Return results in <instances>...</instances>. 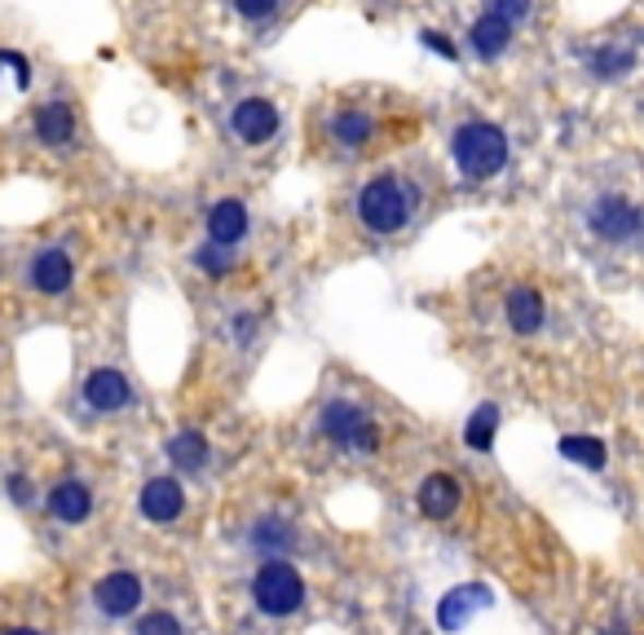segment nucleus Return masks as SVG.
Wrapping results in <instances>:
<instances>
[{
	"instance_id": "obj_1",
	"label": "nucleus",
	"mask_w": 644,
	"mask_h": 635,
	"mask_svg": "<svg viewBox=\"0 0 644 635\" xmlns=\"http://www.w3.org/2000/svg\"><path fill=\"white\" fill-rule=\"evenodd\" d=\"M415 212H419V190L406 172H375L354 194V217L375 239L402 235L415 221Z\"/></svg>"
},
{
	"instance_id": "obj_2",
	"label": "nucleus",
	"mask_w": 644,
	"mask_h": 635,
	"mask_svg": "<svg viewBox=\"0 0 644 635\" xmlns=\"http://www.w3.org/2000/svg\"><path fill=\"white\" fill-rule=\"evenodd\" d=\"M508 133L490 120H464L455 133H451V159L460 168L464 181H490L508 168Z\"/></svg>"
},
{
	"instance_id": "obj_3",
	"label": "nucleus",
	"mask_w": 644,
	"mask_h": 635,
	"mask_svg": "<svg viewBox=\"0 0 644 635\" xmlns=\"http://www.w3.org/2000/svg\"><path fill=\"white\" fill-rule=\"evenodd\" d=\"M318 429H322V438H327L336 451H345V455H371L380 446L375 419L358 402H349V397H336V402L322 406Z\"/></svg>"
},
{
	"instance_id": "obj_4",
	"label": "nucleus",
	"mask_w": 644,
	"mask_h": 635,
	"mask_svg": "<svg viewBox=\"0 0 644 635\" xmlns=\"http://www.w3.org/2000/svg\"><path fill=\"white\" fill-rule=\"evenodd\" d=\"M252 600H257L261 613H270V618H287V613H296V609L305 604V583H300V574H296L283 556H270V561L257 570Z\"/></svg>"
},
{
	"instance_id": "obj_5",
	"label": "nucleus",
	"mask_w": 644,
	"mask_h": 635,
	"mask_svg": "<svg viewBox=\"0 0 644 635\" xmlns=\"http://www.w3.org/2000/svg\"><path fill=\"white\" fill-rule=\"evenodd\" d=\"M226 129L239 146L257 151V146H270L283 129V111L270 101V97H239L230 106V116H226Z\"/></svg>"
},
{
	"instance_id": "obj_6",
	"label": "nucleus",
	"mask_w": 644,
	"mask_h": 635,
	"mask_svg": "<svg viewBox=\"0 0 644 635\" xmlns=\"http://www.w3.org/2000/svg\"><path fill=\"white\" fill-rule=\"evenodd\" d=\"M587 226H592V235L605 239V243H627V239L644 226V217H640V207H635L631 199H622V194H600V199L587 207Z\"/></svg>"
},
{
	"instance_id": "obj_7",
	"label": "nucleus",
	"mask_w": 644,
	"mask_h": 635,
	"mask_svg": "<svg viewBox=\"0 0 644 635\" xmlns=\"http://www.w3.org/2000/svg\"><path fill=\"white\" fill-rule=\"evenodd\" d=\"M133 402V384L124 371L116 367H97L88 380H84V406L97 410V415H116Z\"/></svg>"
},
{
	"instance_id": "obj_8",
	"label": "nucleus",
	"mask_w": 644,
	"mask_h": 635,
	"mask_svg": "<svg viewBox=\"0 0 644 635\" xmlns=\"http://www.w3.org/2000/svg\"><path fill=\"white\" fill-rule=\"evenodd\" d=\"M32 129H36V142H40V146H49V151H71V146H75V111H71V101L53 97V101L36 106Z\"/></svg>"
},
{
	"instance_id": "obj_9",
	"label": "nucleus",
	"mask_w": 644,
	"mask_h": 635,
	"mask_svg": "<svg viewBox=\"0 0 644 635\" xmlns=\"http://www.w3.org/2000/svg\"><path fill=\"white\" fill-rule=\"evenodd\" d=\"M27 283L40 291V296H62L71 283H75V265L62 248H40L27 265Z\"/></svg>"
},
{
	"instance_id": "obj_10",
	"label": "nucleus",
	"mask_w": 644,
	"mask_h": 635,
	"mask_svg": "<svg viewBox=\"0 0 644 635\" xmlns=\"http://www.w3.org/2000/svg\"><path fill=\"white\" fill-rule=\"evenodd\" d=\"M138 503H142V516H146V520L172 525V520L186 512V490H181L177 477H151V481L142 486Z\"/></svg>"
},
{
	"instance_id": "obj_11",
	"label": "nucleus",
	"mask_w": 644,
	"mask_h": 635,
	"mask_svg": "<svg viewBox=\"0 0 644 635\" xmlns=\"http://www.w3.org/2000/svg\"><path fill=\"white\" fill-rule=\"evenodd\" d=\"M248 230H252V212H248L243 199H217L207 207V239L212 243L235 248V243L248 239Z\"/></svg>"
},
{
	"instance_id": "obj_12",
	"label": "nucleus",
	"mask_w": 644,
	"mask_h": 635,
	"mask_svg": "<svg viewBox=\"0 0 644 635\" xmlns=\"http://www.w3.org/2000/svg\"><path fill=\"white\" fill-rule=\"evenodd\" d=\"M327 137L341 151H367L375 142V116L362 111V106H336L327 120Z\"/></svg>"
},
{
	"instance_id": "obj_13",
	"label": "nucleus",
	"mask_w": 644,
	"mask_h": 635,
	"mask_svg": "<svg viewBox=\"0 0 644 635\" xmlns=\"http://www.w3.org/2000/svg\"><path fill=\"white\" fill-rule=\"evenodd\" d=\"M512 32H516V23H508L503 14H481L473 27H468V49H473V58L477 62H499L503 53H508V45H512Z\"/></svg>"
},
{
	"instance_id": "obj_14",
	"label": "nucleus",
	"mask_w": 644,
	"mask_h": 635,
	"mask_svg": "<svg viewBox=\"0 0 644 635\" xmlns=\"http://www.w3.org/2000/svg\"><path fill=\"white\" fill-rule=\"evenodd\" d=\"M93 600H97V609H102V613H111V618H129V613L142 604V583H138V574L116 570V574H106V578L93 587Z\"/></svg>"
},
{
	"instance_id": "obj_15",
	"label": "nucleus",
	"mask_w": 644,
	"mask_h": 635,
	"mask_svg": "<svg viewBox=\"0 0 644 635\" xmlns=\"http://www.w3.org/2000/svg\"><path fill=\"white\" fill-rule=\"evenodd\" d=\"M544 317H548V309H544V296L534 287H512L508 291V327L516 336H534L544 327Z\"/></svg>"
},
{
	"instance_id": "obj_16",
	"label": "nucleus",
	"mask_w": 644,
	"mask_h": 635,
	"mask_svg": "<svg viewBox=\"0 0 644 635\" xmlns=\"http://www.w3.org/2000/svg\"><path fill=\"white\" fill-rule=\"evenodd\" d=\"M460 494H464V490H460L455 477L433 472V477H424V486H419V512L433 516V520H446V516H455Z\"/></svg>"
},
{
	"instance_id": "obj_17",
	"label": "nucleus",
	"mask_w": 644,
	"mask_h": 635,
	"mask_svg": "<svg viewBox=\"0 0 644 635\" xmlns=\"http://www.w3.org/2000/svg\"><path fill=\"white\" fill-rule=\"evenodd\" d=\"M45 503H49V516L62 520V525H80L93 512V494H88L84 481H58Z\"/></svg>"
},
{
	"instance_id": "obj_18",
	"label": "nucleus",
	"mask_w": 644,
	"mask_h": 635,
	"mask_svg": "<svg viewBox=\"0 0 644 635\" xmlns=\"http://www.w3.org/2000/svg\"><path fill=\"white\" fill-rule=\"evenodd\" d=\"M490 604V591L486 587H460V591H451L446 600H442V609H438V622L446 626V631H460L477 609H486Z\"/></svg>"
},
{
	"instance_id": "obj_19",
	"label": "nucleus",
	"mask_w": 644,
	"mask_h": 635,
	"mask_svg": "<svg viewBox=\"0 0 644 635\" xmlns=\"http://www.w3.org/2000/svg\"><path fill=\"white\" fill-rule=\"evenodd\" d=\"M168 459H172V468H181V472H199L203 464H207V442H203V433H194V429H181L177 438H168Z\"/></svg>"
},
{
	"instance_id": "obj_20",
	"label": "nucleus",
	"mask_w": 644,
	"mask_h": 635,
	"mask_svg": "<svg viewBox=\"0 0 644 635\" xmlns=\"http://www.w3.org/2000/svg\"><path fill=\"white\" fill-rule=\"evenodd\" d=\"M291 543H296V535H291V525H287V520H274V516L257 520V529H252V548H261L265 556H278V552H287Z\"/></svg>"
},
{
	"instance_id": "obj_21",
	"label": "nucleus",
	"mask_w": 644,
	"mask_h": 635,
	"mask_svg": "<svg viewBox=\"0 0 644 635\" xmlns=\"http://www.w3.org/2000/svg\"><path fill=\"white\" fill-rule=\"evenodd\" d=\"M494 433H499V406H477L473 419H468V429H464V442L473 451H490L494 446Z\"/></svg>"
},
{
	"instance_id": "obj_22",
	"label": "nucleus",
	"mask_w": 644,
	"mask_h": 635,
	"mask_svg": "<svg viewBox=\"0 0 644 635\" xmlns=\"http://www.w3.org/2000/svg\"><path fill=\"white\" fill-rule=\"evenodd\" d=\"M194 269H203L207 278H226L230 269H235V248H226V243H203L199 252H194Z\"/></svg>"
},
{
	"instance_id": "obj_23",
	"label": "nucleus",
	"mask_w": 644,
	"mask_h": 635,
	"mask_svg": "<svg viewBox=\"0 0 644 635\" xmlns=\"http://www.w3.org/2000/svg\"><path fill=\"white\" fill-rule=\"evenodd\" d=\"M587 67H592L596 75H605V80H609V75H627V71L635 67V53H631L627 45H605V49L592 53Z\"/></svg>"
},
{
	"instance_id": "obj_24",
	"label": "nucleus",
	"mask_w": 644,
	"mask_h": 635,
	"mask_svg": "<svg viewBox=\"0 0 644 635\" xmlns=\"http://www.w3.org/2000/svg\"><path fill=\"white\" fill-rule=\"evenodd\" d=\"M561 455L592 468V472L605 468V442H596V438H561Z\"/></svg>"
},
{
	"instance_id": "obj_25",
	"label": "nucleus",
	"mask_w": 644,
	"mask_h": 635,
	"mask_svg": "<svg viewBox=\"0 0 644 635\" xmlns=\"http://www.w3.org/2000/svg\"><path fill=\"white\" fill-rule=\"evenodd\" d=\"M230 5H235V14H239L243 23H270V19L278 14L283 0H230Z\"/></svg>"
},
{
	"instance_id": "obj_26",
	"label": "nucleus",
	"mask_w": 644,
	"mask_h": 635,
	"mask_svg": "<svg viewBox=\"0 0 644 635\" xmlns=\"http://www.w3.org/2000/svg\"><path fill=\"white\" fill-rule=\"evenodd\" d=\"M419 45L428 49V53H438V58H446V62H460V45L446 36V32H438V27H428V32H419Z\"/></svg>"
},
{
	"instance_id": "obj_27",
	"label": "nucleus",
	"mask_w": 644,
	"mask_h": 635,
	"mask_svg": "<svg viewBox=\"0 0 644 635\" xmlns=\"http://www.w3.org/2000/svg\"><path fill=\"white\" fill-rule=\"evenodd\" d=\"M138 635H181V622L172 613H146L138 622Z\"/></svg>"
},
{
	"instance_id": "obj_28",
	"label": "nucleus",
	"mask_w": 644,
	"mask_h": 635,
	"mask_svg": "<svg viewBox=\"0 0 644 635\" xmlns=\"http://www.w3.org/2000/svg\"><path fill=\"white\" fill-rule=\"evenodd\" d=\"M486 10L490 14H503L508 23H525L529 10H534V0H486Z\"/></svg>"
},
{
	"instance_id": "obj_29",
	"label": "nucleus",
	"mask_w": 644,
	"mask_h": 635,
	"mask_svg": "<svg viewBox=\"0 0 644 635\" xmlns=\"http://www.w3.org/2000/svg\"><path fill=\"white\" fill-rule=\"evenodd\" d=\"M10 494H14V503H27L32 499V486H27V477H19V472H10Z\"/></svg>"
},
{
	"instance_id": "obj_30",
	"label": "nucleus",
	"mask_w": 644,
	"mask_h": 635,
	"mask_svg": "<svg viewBox=\"0 0 644 635\" xmlns=\"http://www.w3.org/2000/svg\"><path fill=\"white\" fill-rule=\"evenodd\" d=\"M5 635H40V631H32V626H14V631H5Z\"/></svg>"
},
{
	"instance_id": "obj_31",
	"label": "nucleus",
	"mask_w": 644,
	"mask_h": 635,
	"mask_svg": "<svg viewBox=\"0 0 644 635\" xmlns=\"http://www.w3.org/2000/svg\"><path fill=\"white\" fill-rule=\"evenodd\" d=\"M609 635H627V626H613V631H609Z\"/></svg>"
},
{
	"instance_id": "obj_32",
	"label": "nucleus",
	"mask_w": 644,
	"mask_h": 635,
	"mask_svg": "<svg viewBox=\"0 0 644 635\" xmlns=\"http://www.w3.org/2000/svg\"><path fill=\"white\" fill-rule=\"evenodd\" d=\"M0 67H5V58H0Z\"/></svg>"
}]
</instances>
